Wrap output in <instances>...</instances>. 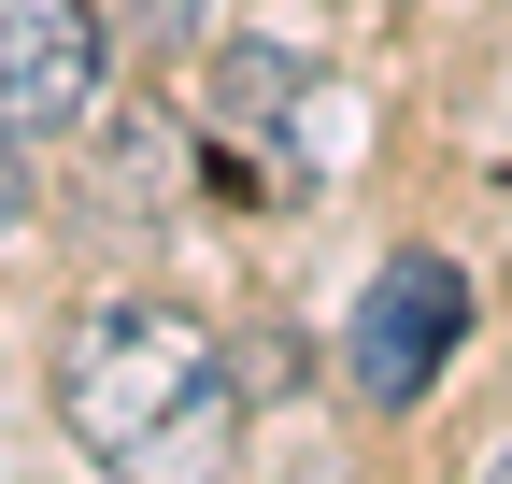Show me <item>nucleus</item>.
Masks as SVG:
<instances>
[{"label": "nucleus", "mask_w": 512, "mask_h": 484, "mask_svg": "<svg viewBox=\"0 0 512 484\" xmlns=\"http://www.w3.org/2000/svg\"><path fill=\"white\" fill-rule=\"evenodd\" d=\"M484 484H512V442H498V456H484Z\"/></svg>", "instance_id": "6"}, {"label": "nucleus", "mask_w": 512, "mask_h": 484, "mask_svg": "<svg viewBox=\"0 0 512 484\" xmlns=\"http://www.w3.org/2000/svg\"><path fill=\"white\" fill-rule=\"evenodd\" d=\"M456 342H470V271L456 257H384L370 299H356V328H342V371H356V399L413 413Z\"/></svg>", "instance_id": "2"}, {"label": "nucleus", "mask_w": 512, "mask_h": 484, "mask_svg": "<svg viewBox=\"0 0 512 484\" xmlns=\"http://www.w3.org/2000/svg\"><path fill=\"white\" fill-rule=\"evenodd\" d=\"M57 428L114 484H228L242 456V371L171 299H100L57 356Z\"/></svg>", "instance_id": "1"}, {"label": "nucleus", "mask_w": 512, "mask_h": 484, "mask_svg": "<svg viewBox=\"0 0 512 484\" xmlns=\"http://www.w3.org/2000/svg\"><path fill=\"white\" fill-rule=\"evenodd\" d=\"M114 86V15L100 0H0V114L15 129H86Z\"/></svg>", "instance_id": "3"}, {"label": "nucleus", "mask_w": 512, "mask_h": 484, "mask_svg": "<svg viewBox=\"0 0 512 484\" xmlns=\"http://www.w3.org/2000/svg\"><path fill=\"white\" fill-rule=\"evenodd\" d=\"M29 200L43 186H29V157H15V114H0V228H29Z\"/></svg>", "instance_id": "5"}, {"label": "nucleus", "mask_w": 512, "mask_h": 484, "mask_svg": "<svg viewBox=\"0 0 512 484\" xmlns=\"http://www.w3.org/2000/svg\"><path fill=\"white\" fill-rule=\"evenodd\" d=\"M128 29H143L157 57H185V43H200V0H128Z\"/></svg>", "instance_id": "4"}]
</instances>
